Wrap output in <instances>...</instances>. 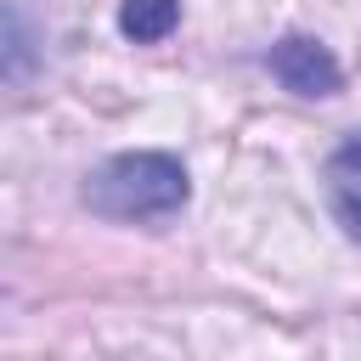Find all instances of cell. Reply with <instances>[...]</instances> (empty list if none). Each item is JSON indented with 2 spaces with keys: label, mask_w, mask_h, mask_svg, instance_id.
Instances as JSON below:
<instances>
[{
  "label": "cell",
  "mask_w": 361,
  "mask_h": 361,
  "mask_svg": "<svg viewBox=\"0 0 361 361\" xmlns=\"http://www.w3.org/2000/svg\"><path fill=\"white\" fill-rule=\"evenodd\" d=\"M186 169L169 152H118L85 175V209L102 220H169L186 203Z\"/></svg>",
  "instance_id": "6da1fadb"
},
{
  "label": "cell",
  "mask_w": 361,
  "mask_h": 361,
  "mask_svg": "<svg viewBox=\"0 0 361 361\" xmlns=\"http://www.w3.org/2000/svg\"><path fill=\"white\" fill-rule=\"evenodd\" d=\"M271 73L293 90V96H333L338 90V62H333V51L322 45V39H310V34H288V39H276L271 45Z\"/></svg>",
  "instance_id": "7a4b0ae2"
},
{
  "label": "cell",
  "mask_w": 361,
  "mask_h": 361,
  "mask_svg": "<svg viewBox=\"0 0 361 361\" xmlns=\"http://www.w3.org/2000/svg\"><path fill=\"white\" fill-rule=\"evenodd\" d=\"M327 203H333L338 226L361 243V130L327 158Z\"/></svg>",
  "instance_id": "3957f363"
},
{
  "label": "cell",
  "mask_w": 361,
  "mask_h": 361,
  "mask_svg": "<svg viewBox=\"0 0 361 361\" xmlns=\"http://www.w3.org/2000/svg\"><path fill=\"white\" fill-rule=\"evenodd\" d=\"M175 23H180V0H124V6H118V28H124V39H135V45L169 39Z\"/></svg>",
  "instance_id": "277c9868"
},
{
  "label": "cell",
  "mask_w": 361,
  "mask_h": 361,
  "mask_svg": "<svg viewBox=\"0 0 361 361\" xmlns=\"http://www.w3.org/2000/svg\"><path fill=\"white\" fill-rule=\"evenodd\" d=\"M0 73H6V79L34 73V28H28V17L11 11L6 0H0Z\"/></svg>",
  "instance_id": "5b68a950"
}]
</instances>
